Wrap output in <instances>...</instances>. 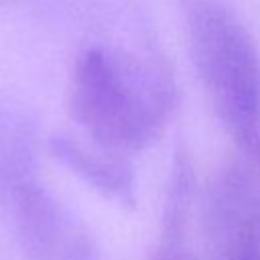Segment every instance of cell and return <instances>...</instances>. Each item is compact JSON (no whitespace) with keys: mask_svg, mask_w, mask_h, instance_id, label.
<instances>
[{"mask_svg":"<svg viewBox=\"0 0 260 260\" xmlns=\"http://www.w3.org/2000/svg\"><path fill=\"white\" fill-rule=\"evenodd\" d=\"M49 150L63 167H67L73 175H77L102 195L112 197L124 205L134 203V175L118 154L104 148L87 150L83 144L65 134L51 136Z\"/></svg>","mask_w":260,"mask_h":260,"instance_id":"cell-4","label":"cell"},{"mask_svg":"<svg viewBox=\"0 0 260 260\" xmlns=\"http://www.w3.org/2000/svg\"><path fill=\"white\" fill-rule=\"evenodd\" d=\"M189 47L217 116L260 158V55L238 18L209 0L187 8Z\"/></svg>","mask_w":260,"mask_h":260,"instance_id":"cell-2","label":"cell"},{"mask_svg":"<svg viewBox=\"0 0 260 260\" xmlns=\"http://www.w3.org/2000/svg\"><path fill=\"white\" fill-rule=\"evenodd\" d=\"M173 106L167 75L130 55L87 49L75 63L69 110L93 142L114 154L148 146Z\"/></svg>","mask_w":260,"mask_h":260,"instance_id":"cell-1","label":"cell"},{"mask_svg":"<svg viewBox=\"0 0 260 260\" xmlns=\"http://www.w3.org/2000/svg\"><path fill=\"white\" fill-rule=\"evenodd\" d=\"M22 250L28 260H85L89 250L83 234L63 209L35 183L14 189Z\"/></svg>","mask_w":260,"mask_h":260,"instance_id":"cell-3","label":"cell"},{"mask_svg":"<svg viewBox=\"0 0 260 260\" xmlns=\"http://www.w3.org/2000/svg\"><path fill=\"white\" fill-rule=\"evenodd\" d=\"M232 260H260V205L240 228Z\"/></svg>","mask_w":260,"mask_h":260,"instance_id":"cell-5","label":"cell"}]
</instances>
